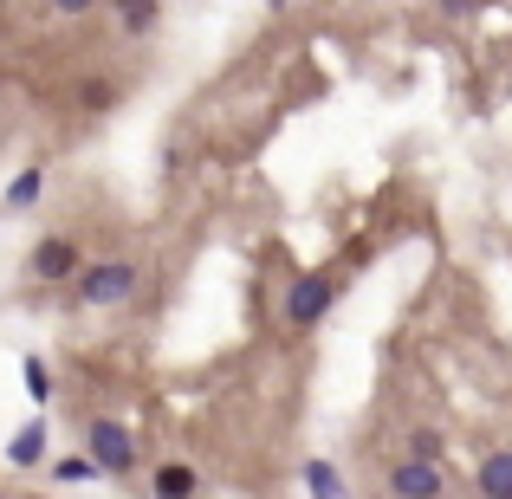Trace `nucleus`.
<instances>
[{
  "label": "nucleus",
  "mask_w": 512,
  "mask_h": 499,
  "mask_svg": "<svg viewBox=\"0 0 512 499\" xmlns=\"http://www.w3.org/2000/svg\"><path fill=\"white\" fill-rule=\"evenodd\" d=\"M137 292H143L137 253H104V260H91L85 273H78V305H91V312H117V305H130Z\"/></svg>",
  "instance_id": "f257e3e1"
},
{
  "label": "nucleus",
  "mask_w": 512,
  "mask_h": 499,
  "mask_svg": "<svg viewBox=\"0 0 512 499\" xmlns=\"http://www.w3.org/2000/svg\"><path fill=\"white\" fill-rule=\"evenodd\" d=\"M85 461L98 467L104 480H130L143 467V441L130 435V422H117V415H91L85 422Z\"/></svg>",
  "instance_id": "f03ea898"
},
{
  "label": "nucleus",
  "mask_w": 512,
  "mask_h": 499,
  "mask_svg": "<svg viewBox=\"0 0 512 499\" xmlns=\"http://www.w3.org/2000/svg\"><path fill=\"white\" fill-rule=\"evenodd\" d=\"M338 292H344V279L338 273H299L286 286V337H305V331H318L331 318V305H338Z\"/></svg>",
  "instance_id": "7ed1b4c3"
},
{
  "label": "nucleus",
  "mask_w": 512,
  "mask_h": 499,
  "mask_svg": "<svg viewBox=\"0 0 512 499\" xmlns=\"http://www.w3.org/2000/svg\"><path fill=\"white\" fill-rule=\"evenodd\" d=\"M85 240L78 234H46V240H33V253H26V279L33 286H65L72 279L78 286V273H85Z\"/></svg>",
  "instance_id": "20e7f679"
},
{
  "label": "nucleus",
  "mask_w": 512,
  "mask_h": 499,
  "mask_svg": "<svg viewBox=\"0 0 512 499\" xmlns=\"http://www.w3.org/2000/svg\"><path fill=\"white\" fill-rule=\"evenodd\" d=\"M383 493L389 499H448V467H428V461H389L383 467Z\"/></svg>",
  "instance_id": "39448f33"
},
{
  "label": "nucleus",
  "mask_w": 512,
  "mask_h": 499,
  "mask_svg": "<svg viewBox=\"0 0 512 499\" xmlns=\"http://www.w3.org/2000/svg\"><path fill=\"white\" fill-rule=\"evenodd\" d=\"M46 448H52V422H46V415H33L26 428H13V441H7V467L33 474V467H46Z\"/></svg>",
  "instance_id": "423d86ee"
},
{
  "label": "nucleus",
  "mask_w": 512,
  "mask_h": 499,
  "mask_svg": "<svg viewBox=\"0 0 512 499\" xmlns=\"http://www.w3.org/2000/svg\"><path fill=\"white\" fill-rule=\"evenodd\" d=\"M474 499H512V448H487V454H480Z\"/></svg>",
  "instance_id": "0eeeda50"
},
{
  "label": "nucleus",
  "mask_w": 512,
  "mask_h": 499,
  "mask_svg": "<svg viewBox=\"0 0 512 499\" xmlns=\"http://www.w3.org/2000/svg\"><path fill=\"white\" fill-rule=\"evenodd\" d=\"M150 499H201V474H195L188 461H156Z\"/></svg>",
  "instance_id": "6e6552de"
},
{
  "label": "nucleus",
  "mask_w": 512,
  "mask_h": 499,
  "mask_svg": "<svg viewBox=\"0 0 512 499\" xmlns=\"http://www.w3.org/2000/svg\"><path fill=\"white\" fill-rule=\"evenodd\" d=\"M402 461L441 467V461H448V435H441L435 422H409V428H402Z\"/></svg>",
  "instance_id": "1a4fd4ad"
},
{
  "label": "nucleus",
  "mask_w": 512,
  "mask_h": 499,
  "mask_svg": "<svg viewBox=\"0 0 512 499\" xmlns=\"http://www.w3.org/2000/svg\"><path fill=\"white\" fill-rule=\"evenodd\" d=\"M39 201H46V169L26 163V169L7 182V195H0V214H26V208H39Z\"/></svg>",
  "instance_id": "9d476101"
},
{
  "label": "nucleus",
  "mask_w": 512,
  "mask_h": 499,
  "mask_svg": "<svg viewBox=\"0 0 512 499\" xmlns=\"http://www.w3.org/2000/svg\"><path fill=\"white\" fill-rule=\"evenodd\" d=\"M117 104H124V85H117L111 72L78 78V111H85V117H104V111H117Z\"/></svg>",
  "instance_id": "9b49d317"
},
{
  "label": "nucleus",
  "mask_w": 512,
  "mask_h": 499,
  "mask_svg": "<svg viewBox=\"0 0 512 499\" xmlns=\"http://www.w3.org/2000/svg\"><path fill=\"white\" fill-rule=\"evenodd\" d=\"M111 26L124 39H150L156 26H163V7H156V0H130V7H111Z\"/></svg>",
  "instance_id": "f8f14e48"
},
{
  "label": "nucleus",
  "mask_w": 512,
  "mask_h": 499,
  "mask_svg": "<svg viewBox=\"0 0 512 499\" xmlns=\"http://www.w3.org/2000/svg\"><path fill=\"white\" fill-rule=\"evenodd\" d=\"M305 493H312V499H350L344 493V474L331 461H305Z\"/></svg>",
  "instance_id": "ddd939ff"
},
{
  "label": "nucleus",
  "mask_w": 512,
  "mask_h": 499,
  "mask_svg": "<svg viewBox=\"0 0 512 499\" xmlns=\"http://www.w3.org/2000/svg\"><path fill=\"white\" fill-rule=\"evenodd\" d=\"M20 383H26V402H33V409H46V402H52V370H46V357H26V363H20Z\"/></svg>",
  "instance_id": "4468645a"
},
{
  "label": "nucleus",
  "mask_w": 512,
  "mask_h": 499,
  "mask_svg": "<svg viewBox=\"0 0 512 499\" xmlns=\"http://www.w3.org/2000/svg\"><path fill=\"white\" fill-rule=\"evenodd\" d=\"M52 480H59V487H85V480H104V474L85 461V454H65V461H52Z\"/></svg>",
  "instance_id": "2eb2a0df"
},
{
  "label": "nucleus",
  "mask_w": 512,
  "mask_h": 499,
  "mask_svg": "<svg viewBox=\"0 0 512 499\" xmlns=\"http://www.w3.org/2000/svg\"><path fill=\"white\" fill-rule=\"evenodd\" d=\"M0 499H39V493H20V487H13V493H0Z\"/></svg>",
  "instance_id": "dca6fc26"
}]
</instances>
